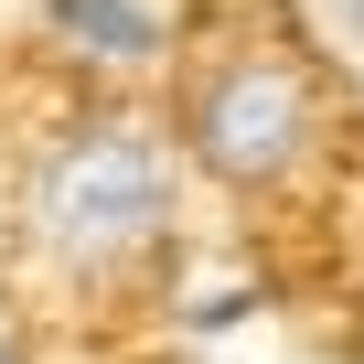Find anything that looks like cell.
<instances>
[{"instance_id":"1","label":"cell","mask_w":364,"mask_h":364,"mask_svg":"<svg viewBox=\"0 0 364 364\" xmlns=\"http://www.w3.org/2000/svg\"><path fill=\"white\" fill-rule=\"evenodd\" d=\"M182 161L139 118H75L22 161V236L65 279H118L171 236Z\"/></svg>"},{"instance_id":"2","label":"cell","mask_w":364,"mask_h":364,"mask_svg":"<svg viewBox=\"0 0 364 364\" xmlns=\"http://www.w3.org/2000/svg\"><path fill=\"white\" fill-rule=\"evenodd\" d=\"M311 75L289 54H236L193 86V107H182V150H193V171L236 182V193H257V182H289L300 150H311Z\"/></svg>"},{"instance_id":"3","label":"cell","mask_w":364,"mask_h":364,"mask_svg":"<svg viewBox=\"0 0 364 364\" xmlns=\"http://www.w3.org/2000/svg\"><path fill=\"white\" fill-rule=\"evenodd\" d=\"M43 33L75 54V65H107V75H139L171 33L161 0H43Z\"/></svg>"},{"instance_id":"4","label":"cell","mask_w":364,"mask_h":364,"mask_svg":"<svg viewBox=\"0 0 364 364\" xmlns=\"http://www.w3.org/2000/svg\"><path fill=\"white\" fill-rule=\"evenodd\" d=\"M236 321H257V289H236V279H215V289L182 300V332H236Z\"/></svg>"},{"instance_id":"5","label":"cell","mask_w":364,"mask_h":364,"mask_svg":"<svg viewBox=\"0 0 364 364\" xmlns=\"http://www.w3.org/2000/svg\"><path fill=\"white\" fill-rule=\"evenodd\" d=\"M321 11H332V33H343V43L364 54V0H321Z\"/></svg>"},{"instance_id":"6","label":"cell","mask_w":364,"mask_h":364,"mask_svg":"<svg viewBox=\"0 0 364 364\" xmlns=\"http://www.w3.org/2000/svg\"><path fill=\"white\" fill-rule=\"evenodd\" d=\"M0 364H22V353H11V343H0Z\"/></svg>"}]
</instances>
